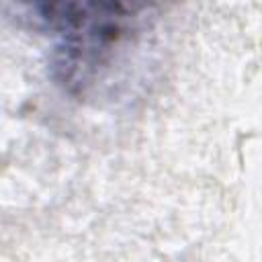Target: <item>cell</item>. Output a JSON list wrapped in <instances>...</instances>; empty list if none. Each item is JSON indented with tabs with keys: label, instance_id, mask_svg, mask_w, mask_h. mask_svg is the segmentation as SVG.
<instances>
[{
	"label": "cell",
	"instance_id": "1",
	"mask_svg": "<svg viewBox=\"0 0 262 262\" xmlns=\"http://www.w3.org/2000/svg\"><path fill=\"white\" fill-rule=\"evenodd\" d=\"M51 39L53 78L70 92L96 84L141 35L160 0H18Z\"/></svg>",
	"mask_w": 262,
	"mask_h": 262
}]
</instances>
